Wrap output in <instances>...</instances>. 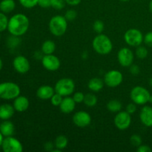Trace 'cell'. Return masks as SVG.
I'll return each instance as SVG.
<instances>
[{
	"label": "cell",
	"mask_w": 152,
	"mask_h": 152,
	"mask_svg": "<svg viewBox=\"0 0 152 152\" xmlns=\"http://www.w3.org/2000/svg\"><path fill=\"white\" fill-rule=\"evenodd\" d=\"M21 5L25 8H33L38 5L39 0H19Z\"/></svg>",
	"instance_id": "obj_30"
},
{
	"label": "cell",
	"mask_w": 152,
	"mask_h": 152,
	"mask_svg": "<svg viewBox=\"0 0 152 152\" xmlns=\"http://www.w3.org/2000/svg\"><path fill=\"white\" fill-rule=\"evenodd\" d=\"M3 140H4V136H3L2 134H1V132H0V146H1V144H2Z\"/></svg>",
	"instance_id": "obj_44"
},
{
	"label": "cell",
	"mask_w": 152,
	"mask_h": 152,
	"mask_svg": "<svg viewBox=\"0 0 152 152\" xmlns=\"http://www.w3.org/2000/svg\"><path fill=\"white\" fill-rule=\"evenodd\" d=\"M62 99H63V96H61L60 94H59L55 92V94L52 96V97L50 98V100L53 106H59L61 102H62Z\"/></svg>",
	"instance_id": "obj_31"
},
{
	"label": "cell",
	"mask_w": 152,
	"mask_h": 152,
	"mask_svg": "<svg viewBox=\"0 0 152 152\" xmlns=\"http://www.w3.org/2000/svg\"><path fill=\"white\" fill-rule=\"evenodd\" d=\"M143 35L140 30L131 28L124 34V39L126 44L132 47H138L143 42Z\"/></svg>",
	"instance_id": "obj_7"
},
{
	"label": "cell",
	"mask_w": 152,
	"mask_h": 152,
	"mask_svg": "<svg viewBox=\"0 0 152 152\" xmlns=\"http://www.w3.org/2000/svg\"><path fill=\"white\" fill-rule=\"evenodd\" d=\"M137 151L138 152H151V148H150L148 145H142V144H141L140 146L137 147Z\"/></svg>",
	"instance_id": "obj_40"
},
{
	"label": "cell",
	"mask_w": 152,
	"mask_h": 152,
	"mask_svg": "<svg viewBox=\"0 0 152 152\" xmlns=\"http://www.w3.org/2000/svg\"><path fill=\"white\" fill-rule=\"evenodd\" d=\"M149 10L152 13V0H151V1H150L149 3Z\"/></svg>",
	"instance_id": "obj_46"
},
{
	"label": "cell",
	"mask_w": 152,
	"mask_h": 152,
	"mask_svg": "<svg viewBox=\"0 0 152 152\" xmlns=\"http://www.w3.org/2000/svg\"><path fill=\"white\" fill-rule=\"evenodd\" d=\"M143 41L146 45L152 47V31L148 32L145 34V37H144Z\"/></svg>",
	"instance_id": "obj_36"
},
{
	"label": "cell",
	"mask_w": 152,
	"mask_h": 152,
	"mask_svg": "<svg viewBox=\"0 0 152 152\" xmlns=\"http://www.w3.org/2000/svg\"><path fill=\"white\" fill-rule=\"evenodd\" d=\"M149 102L152 103V94H151V96H150V99H149Z\"/></svg>",
	"instance_id": "obj_48"
},
{
	"label": "cell",
	"mask_w": 152,
	"mask_h": 152,
	"mask_svg": "<svg viewBox=\"0 0 152 152\" xmlns=\"http://www.w3.org/2000/svg\"><path fill=\"white\" fill-rule=\"evenodd\" d=\"M120 1H129V0H120Z\"/></svg>",
	"instance_id": "obj_49"
},
{
	"label": "cell",
	"mask_w": 152,
	"mask_h": 152,
	"mask_svg": "<svg viewBox=\"0 0 152 152\" xmlns=\"http://www.w3.org/2000/svg\"><path fill=\"white\" fill-rule=\"evenodd\" d=\"M140 119L146 127H152V108L151 106L142 107L140 113Z\"/></svg>",
	"instance_id": "obj_15"
},
{
	"label": "cell",
	"mask_w": 152,
	"mask_h": 152,
	"mask_svg": "<svg viewBox=\"0 0 152 152\" xmlns=\"http://www.w3.org/2000/svg\"><path fill=\"white\" fill-rule=\"evenodd\" d=\"M29 25V19L26 15L16 13L9 19L7 30L12 36L19 37L24 35L28 31Z\"/></svg>",
	"instance_id": "obj_1"
},
{
	"label": "cell",
	"mask_w": 152,
	"mask_h": 152,
	"mask_svg": "<svg viewBox=\"0 0 152 152\" xmlns=\"http://www.w3.org/2000/svg\"><path fill=\"white\" fill-rule=\"evenodd\" d=\"M83 102L88 107H94L97 103V97L95 94L91 93H88L85 95L84 101Z\"/></svg>",
	"instance_id": "obj_26"
},
{
	"label": "cell",
	"mask_w": 152,
	"mask_h": 152,
	"mask_svg": "<svg viewBox=\"0 0 152 152\" xmlns=\"http://www.w3.org/2000/svg\"><path fill=\"white\" fill-rule=\"evenodd\" d=\"M15 112L13 105L4 103L0 105V119L2 120H7L11 118Z\"/></svg>",
	"instance_id": "obj_19"
},
{
	"label": "cell",
	"mask_w": 152,
	"mask_h": 152,
	"mask_svg": "<svg viewBox=\"0 0 152 152\" xmlns=\"http://www.w3.org/2000/svg\"><path fill=\"white\" fill-rule=\"evenodd\" d=\"M68 28V21L65 16L56 15L49 22L50 32L55 37H62L65 34Z\"/></svg>",
	"instance_id": "obj_3"
},
{
	"label": "cell",
	"mask_w": 152,
	"mask_h": 152,
	"mask_svg": "<svg viewBox=\"0 0 152 152\" xmlns=\"http://www.w3.org/2000/svg\"><path fill=\"white\" fill-rule=\"evenodd\" d=\"M92 46L94 50L100 55L108 54L113 49L112 42L109 37L102 34H99L94 37L92 42Z\"/></svg>",
	"instance_id": "obj_2"
},
{
	"label": "cell",
	"mask_w": 152,
	"mask_h": 152,
	"mask_svg": "<svg viewBox=\"0 0 152 152\" xmlns=\"http://www.w3.org/2000/svg\"><path fill=\"white\" fill-rule=\"evenodd\" d=\"M129 71H130L131 74H132V75L136 76V75H137L138 74H139L140 71V68H139V66H138V65H132L130 66V70H129Z\"/></svg>",
	"instance_id": "obj_39"
},
{
	"label": "cell",
	"mask_w": 152,
	"mask_h": 152,
	"mask_svg": "<svg viewBox=\"0 0 152 152\" xmlns=\"http://www.w3.org/2000/svg\"><path fill=\"white\" fill-rule=\"evenodd\" d=\"M20 88L12 82L0 83V98L3 99H14L20 94Z\"/></svg>",
	"instance_id": "obj_4"
},
{
	"label": "cell",
	"mask_w": 152,
	"mask_h": 152,
	"mask_svg": "<svg viewBox=\"0 0 152 152\" xmlns=\"http://www.w3.org/2000/svg\"><path fill=\"white\" fill-rule=\"evenodd\" d=\"M2 67H3V62L2 60H1V58H0V71H1V70L2 69Z\"/></svg>",
	"instance_id": "obj_45"
},
{
	"label": "cell",
	"mask_w": 152,
	"mask_h": 152,
	"mask_svg": "<svg viewBox=\"0 0 152 152\" xmlns=\"http://www.w3.org/2000/svg\"><path fill=\"white\" fill-rule=\"evenodd\" d=\"M16 7L14 0H2L0 2V10L4 13H9L13 11Z\"/></svg>",
	"instance_id": "obj_22"
},
{
	"label": "cell",
	"mask_w": 152,
	"mask_h": 152,
	"mask_svg": "<svg viewBox=\"0 0 152 152\" xmlns=\"http://www.w3.org/2000/svg\"><path fill=\"white\" fill-rule=\"evenodd\" d=\"M150 96V92L142 86L134 87L130 93L131 99L136 105H145L149 102Z\"/></svg>",
	"instance_id": "obj_6"
},
{
	"label": "cell",
	"mask_w": 152,
	"mask_h": 152,
	"mask_svg": "<svg viewBox=\"0 0 152 152\" xmlns=\"http://www.w3.org/2000/svg\"><path fill=\"white\" fill-rule=\"evenodd\" d=\"M8 21L7 16L4 14L3 12H0V33L3 32L7 29V25H8Z\"/></svg>",
	"instance_id": "obj_27"
},
{
	"label": "cell",
	"mask_w": 152,
	"mask_h": 152,
	"mask_svg": "<svg viewBox=\"0 0 152 152\" xmlns=\"http://www.w3.org/2000/svg\"><path fill=\"white\" fill-rule=\"evenodd\" d=\"M134 56L133 52L129 48H123L117 53V59L120 65L123 67H130L133 64Z\"/></svg>",
	"instance_id": "obj_11"
},
{
	"label": "cell",
	"mask_w": 152,
	"mask_h": 152,
	"mask_svg": "<svg viewBox=\"0 0 152 152\" xmlns=\"http://www.w3.org/2000/svg\"><path fill=\"white\" fill-rule=\"evenodd\" d=\"M59 107L60 108V111L63 114H71L75 109L76 102L73 99V97H70L69 96H65Z\"/></svg>",
	"instance_id": "obj_16"
},
{
	"label": "cell",
	"mask_w": 152,
	"mask_h": 152,
	"mask_svg": "<svg viewBox=\"0 0 152 152\" xmlns=\"http://www.w3.org/2000/svg\"><path fill=\"white\" fill-rule=\"evenodd\" d=\"M104 84H105L104 80H101L100 78H98V77H94L89 80L88 87L91 91L98 92L103 88Z\"/></svg>",
	"instance_id": "obj_21"
},
{
	"label": "cell",
	"mask_w": 152,
	"mask_h": 152,
	"mask_svg": "<svg viewBox=\"0 0 152 152\" xmlns=\"http://www.w3.org/2000/svg\"><path fill=\"white\" fill-rule=\"evenodd\" d=\"M114 125L119 130L124 131L132 124V117L127 111H119L114 117Z\"/></svg>",
	"instance_id": "obj_10"
},
{
	"label": "cell",
	"mask_w": 152,
	"mask_h": 152,
	"mask_svg": "<svg viewBox=\"0 0 152 152\" xmlns=\"http://www.w3.org/2000/svg\"><path fill=\"white\" fill-rule=\"evenodd\" d=\"M68 144V138H67L65 136H64V135H59V136H58L56 138V140H55L54 146L55 148H58V149L62 151V150L65 149V148H66Z\"/></svg>",
	"instance_id": "obj_25"
},
{
	"label": "cell",
	"mask_w": 152,
	"mask_h": 152,
	"mask_svg": "<svg viewBox=\"0 0 152 152\" xmlns=\"http://www.w3.org/2000/svg\"><path fill=\"white\" fill-rule=\"evenodd\" d=\"M131 143L134 145V146H140L142 144V138L140 135L138 134H133L130 138Z\"/></svg>",
	"instance_id": "obj_33"
},
{
	"label": "cell",
	"mask_w": 152,
	"mask_h": 152,
	"mask_svg": "<svg viewBox=\"0 0 152 152\" xmlns=\"http://www.w3.org/2000/svg\"><path fill=\"white\" fill-rule=\"evenodd\" d=\"M53 144L52 143V142H47V143H45V149L46 150V151H52V150L53 149Z\"/></svg>",
	"instance_id": "obj_43"
},
{
	"label": "cell",
	"mask_w": 152,
	"mask_h": 152,
	"mask_svg": "<svg viewBox=\"0 0 152 152\" xmlns=\"http://www.w3.org/2000/svg\"><path fill=\"white\" fill-rule=\"evenodd\" d=\"M42 64L46 70L49 71H56L60 67V60L53 54L44 55L42 58Z\"/></svg>",
	"instance_id": "obj_12"
},
{
	"label": "cell",
	"mask_w": 152,
	"mask_h": 152,
	"mask_svg": "<svg viewBox=\"0 0 152 152\" xmlns=\"http://www.w3.org/2000/svg\"><path fill=\"white\" fill-rule=\"evenodd\" d=\"M1 148L4 152H22L23 146L19 140L13 136L6 137L3 140Z\"/></svg>",
	"instance_id": "obj_8"
},
{
	"label": "cell",
	"mask_w": 152,
	"mask_h": 152,
	"mask_svg": "<svg viewBox=\"0 0 152 152\" xmlns=\"http://www.w3.org/2000/svg\"><path fill=\"white\" fill-rule=\"evenodd\" d=\"M0 132L4 137L13 136L15 132V126L12 122L4 120V122L0 124Z\"/></svg>",
	"instance_id": "obj_20"
},
{
	"label": "cell",
	"mask_w": 152,
	"mask_h": 152,
	"mask_svg": "<svg viewBox=\"0 0 152 152\" xmlns=\"http://www.w3.org/2000/svg\"><path fill=\"white\" fill-rule=\"evenodd\" d=\"M148 54V50L145 47H143V46H138L136 50V55L139 59H143L147 57Z\"/></svg>",
	"instance_id": "obj_28"
},
{
	"label": "cell",
	"mask_w": 152,
	"mask_h": 152,
	"mask_svg": "<svg viewBox=\"0 0 152 152\" xmlns=\"http://www.w3.org/2000/svg\"><path fill=\"white\" fill-rule=\"evenodd\" d=\"M38 5L42 8H47L50 7V0H39Z\"/></svg>",
	"instance_id": "obj_38"
},
{
	"label": "cell",
	"mask_w": 152,
	"mask_h": 152,
	"mask_svg": "<svg viewBox=\"0 0 152 152\" xmlns=\"http://www.w3.org/2000/svg\"><path fill=\"white\" fill-rule=\"evenodd\" d=\"M149 84H150V86H151L152 87V77L151 79H150V80H149Z\"/></svg>",
	"instance_id": "obj_47"
},
{
	"label": "cell",
	"mask_w": 152,
	"mask_h": 152,
	"mask_svg": "<svg viewBox=\"0 0 152 152\" xmlns=\"http://www.w3.org/2000/svg\"><path fill=\"white\" fill-rule=\"evenodd\" d=\"M84 98L85 95L80 91L75 92L74 94V96H73V99H74L76 103H81V102H83L84 101Z\"/></svg>",
	"instance_id": "obj_35"
},
{
	"label": "cell",
	"mask_w": 152,
	"mask_h": 152,
	"mask_svg": "<svg viewBox=\"0 0 152 152\" xmlns=\"http://www.w3.org/2000/svg\"><path fill=\"white\" fill-rule=\"evenodd\" d=\"M73 123L77 127H87L91 123V117L90 114L86 111H79L73 116Z\"/></svg>",
	"instance_id": "obj_13"
},
{
	"label": "cell",
	"mask_w": 152,
	"mask_h": 152,
	"mask_svg": "<svg viewBox=\"0 0 152 152\" xmlns=\"http://www.w3.org/2000/svg\"><path fill=\"white\" fill-rule=\"evenodd\" d=\"M42 52L45 55L53 54L56 49V45L52 40H46L42 45Z\"/></svg>",
	"instance_id": "obj_23"
},
{
	"label": "cell",
	"mask_w": 152,
	"mask_h": 152,
	"mask_svg": "<svg viewBox=\"0 0 152 152\" xmlns=\"http://www.w3.org/2000/svg\"><path fill=\"white\" fill-rule=\"evenodd\" d=\"M54 94V88L50 86H48V85L40 86L37 91V97L39 98L40 99H42V100L50 99V98L52 97V96Z\"/></svg>",
	"instance_id": "obj_17"
},
{
	"label": "cell",
	"mask_w": 152,
	"mask_h": 152,
	"mask_svg": "<svg viewBox=\"0 0 152 152\" xmlns=\"http://www.w3.org/2000/svg\"><path fill=\"white\" fill-rule=\"evenodd\" d=\"M65 0H50V7L54 8L55 10H60L65 7Z\"/></svg>",
	"instance_id": "obj_29"
},
{
	"label": "cell",
	"mask_w": 152,
	"mask_h": 152,
	"mask_svg": "<svg viewBox=\"0 0 152 152\" xmlns=\"http://www.w3.org/2000/svg\"><path fill=\"white\" fill-rule=\"evenodd\" d=\"M93 28L94 31L97 34H102L104 30V24L101 20L95 21L93 25Z\"/></svg>",
	"instance_id": "obj_32"
},
{
	"label": "cell",
	"mask_w": 152,
	"mask_h": 152,
	"mask_svg": "<svg viewBox=\"0 0 152 152\" xmlns=\"http://www.w3.org/2000/svg\"><path fill=\"white\" fill-rule=\"evenodd\" d=\"M77 13L76 10H68L65 12V19H67V21H73L77 18Z\"/></svg>",
	"instance_id": "obj_34"
},
{
	"label": "cell",
	"mask_w": 152,
	"mask_h": 152,
	"mask_svg": "<svg viewBox=\"0 0 152 152\" xmlns=\"http://www.w3.org/2000/svg\"><path fill=\"white\" fill-rule=\"evenodd\" d=\"M107 108L110 112L117 113L121 111L122 109V103L117 99H111L107 103Z\"/></svg>",
	"instance_id": "obj_24"
},
{
	"label": "cell",
	"mask_w": 152,
	"mask_h": 152,
	"mask_svg": "<svg viewBox=\"0 0 152 152\" xmlns=\"http://www.w3.org/2000/svg\"><path fill=\"white\" fill-rule=\"evenodd\" d=\"M55 92L61 96H68L72 94L75 90V83L70 78H62L56 82L54 87Z\"/></svg>",
	"instance_id": "obj_5"
},
{
	"label": "cell",
	"mask_w": 152,
	"mask_h": 152,
	"mask_svg": "<svg viewBox=\"0 0 152 152\" xmlns=\"http://www.w3.org/2000/svg\"><path fill=\"white\" fill-rule=\"evenodd\" d=\"M104 83L109 88H116L120 86L123 80V76L120 71L111 70L104 76Z\"/></svg>",
	"instance_id": "obj_9"
},
{
	"label": "cell",
	"mask_w": 152,
	"mask_h": 152,
	"mask_svg": "<svg viewBox=\"0 0 152 152\" xmlns=\"http://www.w3.org/2000/svg\"><path fill=\"white\" fill-rule=\"evenodd\" d=\"M18 37H15V36H13V37H10L8 39V45L10 46V47H15L18 45Z\"/></svg>",
	"instance_id": "obj_41"
},
{
	"label": "cell",
	"mask_w": 152,
	"mask_h": 152,
	"mask_svg": "<svg viewBox=\"0 0 152 152\" xmlns=\"http://www.w3.org/2000/svg\"><path fill=\"white\" fill-rule=\"evenodd\" d=\"M66 4H69L71 6H76L78 5L80 2H81L82 0H65Z\"/></svg>",
	"instance_id": "obj_42"
},
{
	"label": "cell",
	"mask_w": 152,
	"mask_h": 152,
	"mask_svg": "<svg viewBox=\"0 0 152 152\" xmlns=\"http://www.w3.org/2000/svg\"><path fill=\"white\" fill-rule=\"evenodd\" d=\"M13 66L16 71L19 74H26L31 68L30 62L25 56L22 55L16 56L13 61Z\"/></svg>",
	"instance_id": "obj_14"
},
{
	"label": "cell",
	"mask_w": 152,
	"mask_h": 152,
	"mask_svg": "<svg viewBox=\"0 0 152 152\" xmlns=\"http://www.w3.org/2000/svg\"><path fill=\"white\" fill-rule=\"evenodd\" d=\"M29 99L25 96H18L13 101V107L17 112H24L29 108Z\"/></svg>",
	"instance_id": "obj_18"
},
{
	"label": "cell",
	"mask_w": 152,
	"mask_h": 152,
	"mask_svg": "<svg viewBox=\"0 0 152 152\" xmlns=\"http://www.w3.org/2000/svg\"><path fill=\"white\" fill-rule=\"evenodd\" d=\"M137 111V106L136 104L134 102H132V103L128 104L127 106H126V111H127L129 114H132L134 113H135V111Z\"/></svg>",
	"instance_id": "obj_37"
}]
</instances>
